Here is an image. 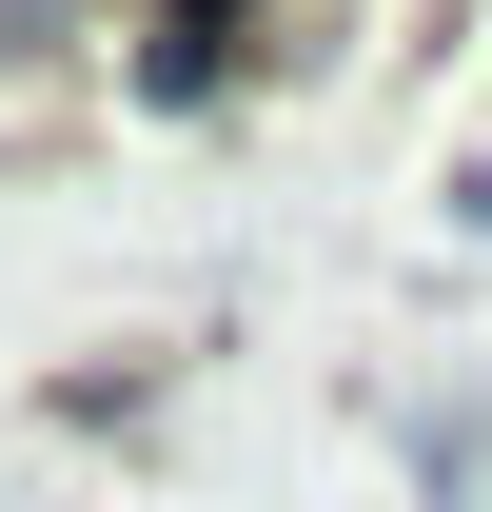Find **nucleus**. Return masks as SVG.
I'll list each match as a JSON object with an SVG mask.
<instances>
[{
	"label": "nucleus",
	"mask_w": 492,
	"mask_h": 512,
	"mask_svg": "<svg viewBox=\"0 0 492 512\" xmlns=\"http://www.w3.org/2000/svg\"><path fill=\"white\" fill-rule=\"evenodd\" d=\"M453 217H473V237H492V158H473V178H453Z\"/></svg>",
	"instance_id": "2"
},
{
	"label": "nucleus",
	"mask_w": 492,
	"mask_h": 512,
	"mask_svg": "<svg viewBox=\"0 0 492 512\" xmlns=\"http://www.w3.org/2000/svg\"><path fill=\"white\" fill-rule=\"evenodd\" d=\"M79 20H99V0H0V60H60Z\"/></svg>",
	"instance_id": "1"
}]
</instances>
